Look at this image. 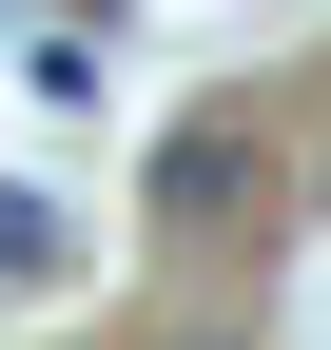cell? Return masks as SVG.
<instances>
[{"label": "cell", "instance_id": "1", "mask_svg": "<svg viewBox=\"0 0 331 350\" xmlns=\"http://www.w3.org/2000/svg\"><path fill=\"white\" fill-rule=\"evenodd\" d=\"M156 214H176V234H215V214H234V137H215V117L156 156Z\"/></svg>", "mask_w": 331, "mask_h": 350}, {"label": "cell", "instance_id": "2", "mask_svg": "<svg viewBox=\"0 0 331 350\" xmlns=\"http://www.w3.org/2000/svg\"><path fill=\"white\" fill-rule=\"evenodd\" d=\"M0 273H59V214L39 195H0Z\"/></svg>", "mask_w": 331, "mask_h": 350}]
</instances>
